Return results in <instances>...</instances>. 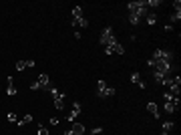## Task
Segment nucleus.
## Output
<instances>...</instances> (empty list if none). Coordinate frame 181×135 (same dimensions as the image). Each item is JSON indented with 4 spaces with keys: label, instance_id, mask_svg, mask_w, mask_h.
Listing matches in <instances>:
<instances>
[{
    "label": "nucleus",
    "instance_id": "f257e3e1",
    "mask_svg": "<svg viewBox=\"0 0 181 135\" xmlns=\"http://www.w3.org/2000/svg\"><path fill=\"white\" fill-rule=\"evenodd\" d=\"M99 43L103 44V49H105V46H111V44H115V43H117V39H115V35H113V28H111V26L103 28V32H101V39H99Z\"/></svg>",
    "mask_w": 181,
    "mask_h": 135
},
{
    "label": "nucleus",
    "instance_id": "f03ea898",
    "mask_svg": "<svg viewBox=\"0 0 181 135\" xmlns=\"http://www.w3.org/2000/svg\"><path fill=\"white\" fill-rule=\"evenodd\" d=\"M115 87H107L105 81H97V97H101V99H105V97H113L115 95Z\"/></svg>",
    "mask_w": 181,
    "mask_h": 135
},
{
    "label": "nucleus",
    "instance_id": "7ed1b4c3",
    "mask_svg": "<svg viewBox=\"0 0 181 135\" xmlns=\"http://www.w3.org/2000/svg\"><path fill=\"white\" fill-rule=\"evenodd\" d=\"M151 58H159V61H167V63H173V53L171 50H163V49H157L153 53Z\"/></svg>",
    "mask_w": 181,
    "mask_h": 135
},
{
    "label": "nucleus",
    "instance_id": "20e7f679",
    "mask_svg": "<svg viewBox=\"0 0 181 135\" xmlns=\"http://www.w3.org/2000/svg\"><path fill=\"white\" fill-rule=\"evenodd\" d=\"M50 93H53V97H54V107H57L58 111L64 109V95L63 93H60L57 87H50Z\"/></svg>",
    "mask_w": 181,
    "mask_h": 135
},
{
    "label": "nucleus",
    "instance_id": "39448f33",
    "mask_svg": "<svg viewBox=\"0 0 181 135\" xmlns=\"http://www.w3.org/2000/svg\"><path fill=\"white\" fill-rule=\"evenodd\" d=\"M83 133H85V125L83 123H72V127L64 135H83Z\"/></svg>",
    "mask_w": 181,
    "mask_h": 135
},
{
    "label": "nucleus",
    "instance_id": "423d86ee",
    "mask_svg": "<svg viewBox=\"0 0 181 135\" xmlns=\"http://www.w3.org/2000/svg\"><path fill=\"white\" fill-rule=\"evenodd\" d=\"M179 107V99H171V101H165V113H175V109Z\"/></svg>",
    "mask_w": 181,
    "mask_h": 135
},
{
    "label": "nucleus",
    "instance_id": "0eeeda50",
    "mask_svg": "<svg viewBox=\"0 0 181 135\" xmlns=\"http://www.w3.org/2000/svg\"><path fill=\"white\" fill-rule=\"evenodd\" d=\"M131 83H133V85H137L139 89H145V81L141 79L139 73H133V75H131Z\"/></svg>",
    "mask_w": 181,
    "mask_h": 135
},
{
    "label": "nucleus",
    "instance_id": "6e6552de",
    "mask_svg": "<svg viewBox=\"0 0 181 135\" xmlns=\"http://www.w3.org/2000/svg\"><path fill=\"white\" fill-rule=\"evenodd\" d=\"M79 113H81V103H72V111L68 113L67 119H68V121H75L77 117H79Z\"/></svg>",
    "mask_w": 181,
    "mask_h": 135
},
{
    "label": "nucleus",
    "instance_id": "1a4fd4ad",
    "mask_svg": "<svg viewBox=\"0 0 181 135\" xmlns=\"http://www.w3.org/2000/svg\"><path fill=\"white\" fill-rule=\"evenodd\" d=\"M34 61H18L16 63V71H24V69H32Z\"/></svg>",
    "mask_w": 181,
    "mask_h": 135
},
{
    "label": "nucleus",
    "instance_id": "9d476101",
    "mask_svg": "<svg viewBox=\"0 0 181 135\" xmlns=\"http://www.w3.org/2000/svg\"><path fill=\"white\" fill-rule=\"evenodd\" d=\"M81 18H83V8H81V6H75V8H72V24L79 22Z\"/></svg>",
    "mask_w": 181,
    "mask_h": 135
},
{
    "label": "nucleus",
    "instance_id": "9b49d317",
    "mask_svg": "<svg viewBox=\"0 0 181 135\" xmlns=\"http://www.w3.org/2000/svg\"><path fill=\"white\" fill-rule=\"evenodd\" d=\"M145 20H147V24H149V26H155V24H157V14H153V12H147Z\"/></svg>",
    "mask_w": 181,
    "mask_h": 135
},
{
    "label": "nucleus",
    "instance_id": "f8f14e48",
    "mask_svg": "<svg viewBox=\"0 0 181 135\" xmlns=\"http://www.w3.org/2000/svg\"><path fill=\"white\" fill-rule=\"evenodd\" d=\"M147 111L155 117V119L159 117V109H157V105H155V103H147Z\"/></svg>",
    "mask_w": 181,
    "mask_h": 135
},
{
    "label": "nucleus",
    "instance_id": "ddd939ff",
    "mask_svg": "<svg viewBox=\"0 0 181 135\" xmlns=\"http://www.w3.org/2000/svg\"><path fill=\"white\" fill-rule=\"evenodd\" d=\"M30 121H32V115L28 113V115H24L22 119H18V121H16V125H18V127H24V125H26V123H30Z\"/></svg>",
    "mask_w": 181,
    "mask_h": 135
},
{
    "label": "nucleus",
    "instance_id": "4468645a",
    "mask_svg": "<svg viewBox=\"0 0 181 135\" xmlns=\"http://www.w3.org/2000/svg\"><path fill=\"white\" fill-rule=\"evenodd\" d=\"M6 81H8V89H6V93H8L10 97H14V95H16V87L12 85V77H8Z\"/></svg>",
    "mask_w": 181,
    "mask_h": 135
},
{
    "label": "nucleus",
    "instance_id": "2eb2a0df",
    "mask_svg": "<svg viewBox=\"0 0 181 135\" xmlns=\"http://www.w3.org/2000/svg\"><path fill=\"white\" fill-rule=\"evenodd\" d=\"M111 49H113V54H125V49H123V44H119V43L111 44Z\"/></svg>",
    "mask_w": 181,
    "mask_h": 135
},
{
    "label": "nucleus",
    "instance_id": "dca6fc26",
    "mask_svg": "<svg viewBox=\"0 0 181 135\" xmlns=\"http://www.w3.org/2000/svg\"><path fill=\"white\" fill-rule=\"evenodd\" d=\"M145 6H147V8H159V6H161V2H159V0H147Z\"/></svg>",
    "mask_w": 181,
    "mask_h": 135
},
{
    "label": "nucleus",
    "instance_id": "f3484780",
    "mask_svg": "<svg viewBox=\"0 0 181 135\" xmlns=\"http://www.w3.org/2000/svg\"><path fill=\"white\" fill-rule=\"evenodd\" d=\"M173 121H165V123H163V131H165V133H169L171 131V129H173Z\"/></svg>",
    "mask_w": 181,
    "mask_h": 135
},
{
    "label": "nucleus",
    "instance_id": "a211bd4d",
    "mask_svg": "<svg viewBox=\"0 0 181 135\" xmlns=\"http://www.w3.org/2000/svg\"><path fill=\"white\" fill-rule=\"evenodd\" d=\"M153 77H155V81H157V83H161L163 79L167 77V75H165V73H159V71H155V73H153Z\"/></svg>",
    "mask_w": 181,
    "mask_h": 135
},
{
    "label": "nucleus",
    "instance_id": "6ab92c4d",
    "mask_svg": "<svg viewBox=\"0 0 181 135\" xmlns=\"http://www.w3.org/2000/svg\"><path fill=\"white\" fill-rule=\"evenodd\" d=\"M181 20V12H173L171 14V22H179Z\"/></svg>",
    "mask_w": 181,
    "mask_h": 135
},
{
    "label": "nucleus",
    "instance_id": "aec40b11",
    "mask_svg": "<svg viewBox=\"0 0 181 135\" xmlns=\"http://www.w3.org/2000/svg\"><path fill=\"white\" fill-rule=\"evenodd\" d=\"M38 135H49V129L44 125H38Z\"/></svg>",
    "mask_w": 181,
    "mask_h": 135
},
{
    "label": "nucleus",
    "instance_id": "412c9836",
    "mask_svg": "<svg viewBox=\"0 0 181 135\" xmlns=\"http://www.w3.org/2000/svg\"><path fill=\"white\" fill-rule=\"evenodd\" d=\"M75 24H81V28H87V26H89V20H87V18H81L79 22H75Z\"/></svg>",
    "mask_w": 181,
    "mask_h": 135
},
{
    "label": "nucleus",
    "instance_id": "4be33fe9",
    "mask_svg": "<svg viewBox=\"0 0 181 135\" xmlns=\"http://www.w3.org/2000/svg\"><path fill=\"white\" fill-rule=\"evenodd\" d=\"M173 6H175V12H181V0H175Z\"/></svg>",
    "mask_w": 181,
    "mask_h": 135
},
{
    "label": "nucleus",
    "instance_id": "5701e85b",
    "mask_svg": "<svg viewBox=\"0 0 181 135\" xmlns=\"http://www.w3.org/2000/svg\"><path fill=\"white\" fill-rule=\"evenodd\" d=\"M6 119L10 121V123H16V115H14V113H8V117H6Z\"/></svg>",
    "mask_w": 181,
    "mask_h": 135
},
{
    "label": "nucleus",
    "instance_id": "b1692460",
    "mask_svg": "<svg viewBox=\"0 0 181 135\" xmlns=\"http://www.w3.org/2000/svg\"><path fill=\"white\" fill-rule=\"evenodd\" d=\"M50 125H53V127H57V125H58V119H57V117H53V119H50Z\"/></svg>",
    "mask_w": 181,
    "mask_h": 135
},
{
    "label": "nucleus",
    "instance_id": "393cba45",
    "mask_svg": "<svg viewBox=\"0 0 181 135\" xmlns=\"http://www.w3.org/2000/svg\"><path fill=\"white\" fill-rule=\"evenodd\" d=\"M173 30V24H165V32H171Z\"/></svg>",
    "mask_w": 181,
    "mask_h": 135
},
{
    "label": "nucleus",
    "instance_id": "a878e982",
    "mask_svg": "<svg viewBox=\"0 0 181 135\" xmlns=\"http://www.w3.org/2000/svg\"><path fill=\"white\" fill-rule=\"evenodd\" d=\"M101 131H103V127H95L93 129V135H97V133H101Z\"/></svg>",
    "mask_w": 181,
    "mask_h": 135
},
{
    "label": "nucleus",
    "instance_id": "bb28decb",
    "mask_svg": "<svg viewBox=\"0 0 181 135\" xmlns=\"http://www.w3.org/2000/svg\"><path fill=\"white\" fill-rule=\"evenodd\" d=\"M161 135H169V133H165V131H161Z\"/></svg>",
    "mask_w": 181,
    "mask_h": 135
}]
</instances>
